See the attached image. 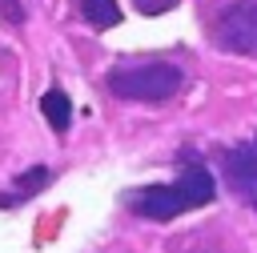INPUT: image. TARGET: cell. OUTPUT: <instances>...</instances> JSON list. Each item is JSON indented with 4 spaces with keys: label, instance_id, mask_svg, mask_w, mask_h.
Segmentation results:
<instances>
[{
    "label": "cell",
    "instance_id": "cell-1",
    "mask_svg": "<svg viewBox=\"0 0 257 253\" xmlns=\"http://www.w3.org/2000/svg\"><path fill=\"white\" fill-rule=\"evenodd\" d=\"M213 193H217L213 173H209L197 157H189L185 169H181V177H177L173 185H145V189H133L124 201H128V209H133L137 217H145V221H173V217H181V213H189V209L209 205Z\"/></svg>",
    "mask_w": 257,
    "mask_h": 253
},
{
    "label": "cell",
    "instance_id": "cell-2",
    "mask_svg": "<svg viewBox=\"0 0 257 253\" xmlns=\"http://www.w3.org/2000/svg\"><path fill=\"white\" fill-rule=\"evenodd\" d=\"M108 92L120 96V100H169L181 92L185 84V72L173 64V60H145V64H120L104 76Z\"/></svg>",
    "mask_w": 257,
    "mask_h": 253
},
{
    "label": "cell",
    "instance_id": "cell-3",
    "mask_svg": "<svg viewBox=\"0 0 257 253\" xmlns=\"http://www.w3.org/2000/svg\"><path fill=\"white\" fill-rule=\"evenodd\" d=\"M213 40L221 52L257 56V0H233L213 20Z\"/></svg>",
    "mask_w": 257,
    "mask_h": 253
},
{
    "label": "cell",
    "instance_id": "cell-4",
    "mask_svg": "<svg viewBox=\"0 0 257 253\" xmlns=\"http://www.w3.org/2000/svg\"><path fill=\"white\" fill-rule=\"evenodd\" d=\"M225 177L233 185L237 197H245L249 205H257V145H233L221 153Z\"/></svg>",
    "mask_w": 257,
    "mask_h": 253
},
{
    "label": "cell",
    "instance_id": "cell-5",
    "mask_svg": "<svg viewBox=\"0 0 257 253\" xmlns=\"http://www.w3.org/2000/svg\"><path fill=\"white\" fill-rule=\"evenodd\" d=\"M40 112H44V120H48L52 133H68V124H72V100H68L64 88H48L40 96Z\"/></svg>",
    "mask_w": 257,
    "mask_h": 253
},
{
    "label": "cell",
    "instance_id": "cell-6",
    "mask_svg": "<svg viewBox=\"0 0 257 253\" xmlns=\"http://www.w3.org/2000/svg\"><path fill=\"white\" fill-rule=\"evenodd\" d=\"M76 12L92 28H116L120 24V4L116 0H76Z\"/></svg>",
    "mask_w": 257,
    "mask_h": 253
},
{
    "label": "cell",
    "instance_id": "cell-7",
    "mask_svg": "<svg viewBox=\"0 0 257 253\" xmlns=\"http://www.w3.org/2000/svg\"><path fill=\"white\" fill-rule=\"evenodd\" d=\"M48 177H52V173H48L44 165H36V169H28V173H20V177H16V189H20V197H28V193H36V189H44V185H48Z\"/></svg>",
    "mask_w": 257,
    "mask_h": 253
},
{
    "label": "cell",
    "instance_id": "cell-8",
    "mask_svg": "<svg viewBox=\"0 0 257 253\" xmlns=\"http://www.w3.org/2000/svg\"><path fill=\"white\" fill-rule=\"evenodd\" d=\"M0 16H4L8 24H20V20H24V8H20V0H0Z\"/></svg>",
    "mask_w": 257,
    "mask_h": 253
},
{
    "label": "cell",
    "instance_id": "cell-9",
    "mask_svg": "<svg viewBox=\"0 0 257 253\" xmlns=\"http://www.w3.org/2000/svg\"><path fill=\"white\" fill-rule=\"evenodd\" d=\"M133 4H137V8L145 12V16H157V12H169V8L177 4V0H133Z\"/></svg>",
    "mask_w": 257,
    "mask_h": 253
},
{
    "label": "cell",
    "instance_id": "cell-10",
    "mask_svg": "<svg viewBox=\"0 0 257 253\" xmlns=\"http://www.w3.org/2000/svg\"><path fill=\"white\" fill-rule=\"evenodd\" d=\"M253 145H257V141H253Z\"/></svg>",
    "mask_w": 257,
    "mask_h": 253
}]
</instances>
